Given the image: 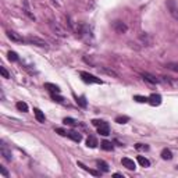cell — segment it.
I'll return each mask as SVG.
<instances>
[{
	"label": "cell",
	"mask_w": 178,
	"mask_h": 178,
	"mask_svg": "<svg viewBox=\"0 0 178 178\" xmlns=\"http://www.w3.org/2000/svg\"><path fill=\"white\" fill-rule=\"evenodd\" d=\"M80 75H81V78H82V81L86 82V84H103V81L100 80V78H96L95 75H92V74H89V73L81 71Z\"/></svg>",
	"instance_id": "cell-1"
},
{
	"label": "cell",
	"mask_w": 178,
	"mask_h": 178,
	"mask_svg": "<svg viewBox=\"0 0 178 178\" xmlns=\"http://www.w3.org/2000/svg\"><path fill=\"white\" fill-rule=\"evenodd\" d=\"M166 4H167V10L171 14V17H173L175 21H178V4L175 3V0H167Z\"/></svg>",
	"instance_id": "cell-2"
},
{
	"label": "cell",
	"mask_w": 178,
	"mask_h": 178,
	"mask_svg": "<svg viewBox=\"0 0 178 178\" xmlns=\"http://www.w3.org/2000/svg\"><path fill=\"white\" fill-rule=\"evenodd\" d=\"M113 29L116 31L117 33H125L128 31V27H127V24L125 22H123V21H120V20H117V21H114L113 22Z\"/></svg>",
	"instance_id": "cell-3"
},
{
	"label": "cell",
	"mask_w": 178,
	"mask_h": 178,
	"mask_svg": "<svg viewBox=\"0 0 178 178\" xmlns=\"http://www.w3.org/2000/svg\"><path fill=\"white\" fill-rule=\"evenodd\" d=\"M49 25H50V28H52V31H53V32L56 33V35H58V36H61V38H64L67 35L66 33V31H64V29L61 28V27L58 25L57 22L56 21H50L49 22Z\"/></svg>",
	"instance_id": "cell-4"
},
{
	"label": "cell",
	"mask_w": 178,
	"mask_h": 178,
	"mask_svg": "<svg viewBox=\"0 0 178 178\" xmlns=\"http://www.w3.org/2000/svg\"><path fill=\"white\" fill-rule=\"evenodd\" d=\"M27 42L31 45H35V46H39V47H47V43L45 42L43 39H40L38 36H28L27 38Z\"/></svg>",
	"instance_id": "cell-5"
},
{
	"label": "cell",
	"mask_w": 178,
	"mask_h": 178,
	"mask_svg": "<svg viewBox=\"0 0 178 178\" xmlns=\"http://www.w3.org/2000/svg\"><path fill=\"white\" fill-rule=\"evenodd\" d=\"M7 36L10 40H13V42H15V43H24L27 39H24L22 36H20L17 32H14V31H7Z\"/></svg>",
	"instance_id": "cell-6"
},
{
	"label": "cell",
	"mask_w": 178,
	"mask_h": 178,
	"mask_svg": "<svg viewBox=\"0 0 178 178\" xmlns=\"http://www.w3.org/2000/svg\"><path fill=\"white\" fill-rule=\"evenodd\" d=\"M0 155L4 157V159L7 160V161H11L13 156H11V152L7 149V146L4 145V142H2V145H0Z\"/></svg>",
	"instance_id": "cell-7"
},
{
	"label": "cell",
	"mask_w": 178,
	"mask_h": 178,
	"mask_svg": "<svg viewBox=\"0 0 178 178\" xmlns=\"http://www.w3.org/2000/svg\"><path fill=\"white\" fill-rule=\"evenodd\" d=\"M141 75H142V78H143L146 82H149V84H159L160 82L159 78H156L155 75H152V74H149V73H142Z\"/></svg>",
	"instance_id": "cell-8"
},
{
	"label": "cell",
	"mask_w": 178,
	"mask_h": 178,
	"mask_svg": "<svg viewBox=\"0 0 178 178\" xmlns=\"http://www.w3.org/2000/svg\"><path fill=\"white\" fill-rule=\"evenodd\" d=\"M148 103H150L152 106H160L161 105V96L157 93H152L149 96V100H148Z\"/></svg>",
	"instance_id": "cell-9"
},
{
	"label": "cell",
	"mask_w": 178,
	"mask_h": 178,
	"mask_svg": "<svg viewBox=\"0 0 178 178\" xmlns=\"http://www.w3.org/2000/svg\"><path fill=\"white\" fill-rule=\"evenodd\" d=\"M121 163H123V166L125 168H128V170H135L136 168V164H135L134 160L128 159V157H124L123 160H121Z\"/></svg>",
	"instance_id": "cell-10"
},
{
	"label": "cell",
	"mask_w": 178,
	"mask_h": 178,
	"mask_svg": "<svg viewBox=\"0 0 178 178\" xmlns=\"http://www.w3.org/2000/svg\"><path fill=\"white\" fill-rule=\"evenodd\" d=\"M67 136H68L70 139H73L74 142H78V143H80V142L82 141V135H81L80 132L74 131V130H71V131L67 132Z\"/></svg>",
	"instance_id": "cell-11"
},
{
	"label": "cell",
	"mask_w": 178,
	"mask_h": 178,
	"mask_svg": "<svg viewBox=\"0 0 178 178\" xmlns=\"http://www.w3.org/2000/svg\"><path fill=\"white\" fill-rule=\"evenodd\" d=\"M98 132H99L100 135H103V136H107V135H110V128H109V124L103 121V124H102V125H99V127H98Z\"/></svg>",
	"instance_id": "cell-12"
},
{
	"label": "cell",
	"mask_w": 178,
	"mask_h": 178,
	"mask_svg": "<svg viewBox=\"0 0 178 178\" xmlns=\"http://www.w3.org/2000/svg\"><path fill=\"white\" fill-rule=\"evenodd\" d=\"M160 78H161V80H160V82H164V84L170 85V86H173V88H178V81L171 80L170 77H160Z\"/></svg>",
	"instance_id": "cell-13"
},
{
	"label": "cell",
	"mask_w": 178,
	"mask_h": 178,
	"mask_svg": "<svg viewBox=\"0 0 178 178\" xmlns=\"http://www.w3.org/2000/svg\"><path fill=\"white\" fill-rule=\"evenodd\" d=\"M33 114H35V117H36V120L39 121V123H45L46 117H45V113L40 109H33Z\"/></svg>",
	"instance_id": "cell-14"
},
{
	"label": "cell",
	"mask_w": 178,
	"mask_h": 178,
	"mask_svg": "<svg viewBox=\"0 0 178 178\" xmlns=\"http://www.w3.org/2000/svg\"><path fill=\"white\" fill-rule=\"evenodd\" d=\"M45 88H46L47 91H50L52 93H60V91H61V89H60L57 85L50 84V82H46V84H45Z\"/></svg>",
	"instance_id": "cell-15"
},
{
	"label": "cell",
	"mask_w": 178,
	"mask_h": 178,
	"mask_svg": "<svg viewBox=\"0 0 178 178\" xmlns=\"http://www.w3.org/2000/svg\"><path fill=\"white\" fill-rule=\"evenodd\" d=\"M139 40L142 42L143 46H150V43H152V39H150V36L148 33H142L141 36H139Z\"/></svg>",
	"instance_id": "cell-16"
},
{
	"label": "cell",
	"mask_w": 178,
	"mask_h": 178,
	"mask_svg": "<svg viewBox=\"0 0 178 178\" xmlns=\"http://www.w3.org/2000/svg\"><path fill=\"white\" fill-rule=\"evenodd\" d=\"M99 71H102V73L107 74V75H110V77H114V78H118V74H117L114 70H110V68H107V67H100Z\"/></svg>",
	"instance_id": "cell-17"
},
{
	"label": "cell",
	"mask_w": 178,
	"mask_h": 178,
	"mask_svg": "<svg viewBox=\"0 0 178 178\" xmlns=\"http://www.w3.org/2000/svg\"><path fill=\"white\" fill-rule=\"evenodd\" d=\"M96 164H98V167L100 168L103 173H109V171H110L109 164L106 163V161H103V160H98V161H96Z\"/></svg>",
	"instance_id": "cell-18"
},
{
	"label": "cell",
	"mask_w": 178,
	"mask_h": 178,
	"mask_svg": "<svg viewBox=\"0 0 178 178\" xmlns=\"http://www.w3.org/2000/svg\"><path fill=\"white\" fill-rule=\"evenodd\" d=\"M86 145H88V148H92V149H93V148H96V146H98V139L95 138V136H88V139H86Z\"/></svg>",
	"instance_id": "cell-19"
},
{
	"label": "cell",
	"mask_w": 178,
	"mask_h": 178,
	"mask_svg": "<svg viewBox=\"0 0 178 178\" xmlns=\"http://www.w3.org/2000/svg\"><path fill=\"white\" fill-rule=\"evenodd\" d=\"M78 166H80V167H82V168H84L85 171H88V173H89V174L95 175V177H98V175H100V173H99V171H95V170H91V168H88L86 166H85L84 163H81V161H78Z\"/></svg>",
	"instance_id": "cell-20"
},
{
	"label": "cell",
	"mask_w": 178,
	"mask_h": 178,
	"mask_svg": "<svg viewBox=\"0 0 178 178\" xmlns=\"http://www.w3.org/2000/svg\"><path fill=\"white\" fill-rule=\"evenodd\" d=\"M161 159L163 160H171L173 159V153L170 149H163L161 150Z\"/></svg>",
	"instance_id": "cell-21"
},
{
	"label": "cell",
	"mask_w": 178,
	"mask_h": 178,
	"mask_svg": "<svg viewBox=\"0 0 178 178\" xmlns=\"http://www.w3.org/2000/svg\"><path fill=\"white\" fill-rule=\"evenodd\" d=\"M15 107H17L20 111H22V113H27V111H28V105H27L25 102H17Z\"/></svg>",
	"instance_id": "cell-22"
},
{
	"label": "cell",
	"mask_w": 178,
	"mask_h": 178,
	"mask_svg": "<svg viewBox=\"0 0 178 178\" xmlns=\"http://www.w3.org/2000/svg\"><path fill=\"white\" fill-rule=\"evenodd\" d=\"M138 163L141 164L142 167H149L150 166V161L146 157H143V156H138Z\"/></svg>",
	"instance_id": "cell-23"
},
{
	"label": "cell",
	"mask_w": 178,
	"mask_h": 178,
	"mask_svg": "<svg viewBox=\"0 0 178 178\" xmlns=\"http://www.w3.org/2000/svg\"><path fill=\"white\" fill-rule=\"evenodd\" d=\"M100 146H102V149H105V150H113V143L109 141H103L102 143H100Z\"/></svg>",
	"instance_id": "cell-24"
},
{
	"label": "cell",
	"mask_w": 178,
	"mask_h": 178,
	"mask_svg": "<svg viewBox=\"0 0 178 178\" xmlns=\"http://www.w3.org/2000/svg\"><path fill=\"white\" fill-rule=\"evenodd\" d=\"M63 123L66 124V125H71V127H74V125H77V121L74 120V118H71V117H66V118L63 120Z\"/></svg>",
	"instance_id": "cell-25"
},
{
	"label": "cell",
	"mask_w": 178,
	"mask_h": 178,
	"mask_svg": "<svg viewBox=\"0 0 178 178\" xmlns=\"http://www.w3.org/2000/svg\"><path fill=\"white\" fill-rule=\"evenodd\" d=\"M7 56H8V60H10V61H18V55H17L15 52H8Z\"/></svg>",
	"instance_id": "cell-26"
},
{
	"label": "cell",
	"mask_w": 178,
	"mask_h": 178,
	"mask_svg": "<svg viewBox=\"0 0 178 178\" xmlns=\"http://www.w3.org/2000/svg\"><path fill=\"white\" fill-rule=\"evenodd\" d=\"M128 121H130V117H127V116H120L116 118V123H118V124H125Z\"/></svg>",
	"instance_id": "cell-27"
},
{
	"label": "cell",
	"mask_w": 178,
	"mask_h": 178,
	"mask_svg": "<svg viewBox=\"0 0 178 178\" xmlns=\"http://www.w3.org/2000/svg\"><path fill=\"white\" fill-rule=\"evenodd\" d=\"M134 100H136L138 103H146L148 100H149V98H146V96H139V95H136V96H134Z\"/></svg>",
	"instance_id": "cell-28"
},
{
	"label": "cell",
	"mask_w": 178,
	"mask_h": 178,
	"mask_svg": "<svg viewBox=\"0 0 178 178\" xmlns=\"http://www.w3.org/2000/svg\"><path fill=\"white\" fill-rule=\"evenodd\" d=\"M166 68L171 70V71H175V73H178V64H175V63H168V64H166Z\"/></svg>",
	"instance_id": "cell-29"
},
{
	"label": "cell",
	"mask_w": 178,
	"mask_h": 178,
	"mask_svg": "<svg viewBox=\"0 0 178 178\" xmlns=\"http://www.w3.org/2000/svg\"><path fill=\"white\" fill-rule=\"evenodd\" d=\"M77 103L81 106V107H86V100H85V96H81V98H75Z\"/></svg>",
	"instance_id": "cell-30"
},
{
	"label": "cell",
	"mask_w": 178,
	"mask_h": 178,
	"mask_svg": "<svg viewBox=\"0 0 178 178\" xmlns=\"http://www.w3.org/2000/svg\"><path fill=\"white\" fill-rule=\"evenodd\" d=\"M52 99H53L55 102H57V103H63V102H64V99H63L61 96H58V93H52Z\"/></svg>",
	"instance_id": "cell-31"
},
{
	"label": "cell",
	"mask_w": 178,
	"mask_h": 178,
	"mask_svg": "<svg viewBox=\"0 0 178 178\" xmlns=\"http://www.w3.org/2000/svg\"><path fill=\"white\" fill-rule=\"evenodd\" d=\"M135 149L136 150H149V146L143 145V143H136V145H135Z\"/></svg>",
	"instance_id": "cell-32"
},
{
	"label": "cell",
	"mask_w": 178,
	"mask_h": 178,
	"mask_svg": "<svg viewBox=\"0 0 178 178\" xmlns=\"http://www.w3.org/2000/svg\"><path fill=\"white\" fill-rule=\"evenodd\" d=\"M0 74L3 75V78H10V74H8V71L4 67H0Z\"/></svg>",
	"instance_id": "cell-33"
},
{
	"label": "cell",
	"mask_w": 178,
	"mask_h": 178,
	"mask_svg": "<svg viewBox=\"0 0 178 178\" xmlns=\"http://www.w3.org/2000/svg\"><path fill=\"white\" fill-rule=\"evenodd\" d=\"M56 132L58 135H61V136H67V131H64L63 128H56Z\"/></svg>",
	"instance_id": "cell-34"
},
{
	"label": "cell",
	"mask_w": 178,
	"mask_h": 178,
	"mask_svg": "<svg viewBox=\"0 0 178 178\" xmlns=\"http://www.w3.org/2000/svg\"><path fill=\"white\" fill-rule=\"evenodd\" d=\"M0 173H2V175H3V177H6V178L8 177V173H7V170H6V168H4L3 166H0Z\"/></svg>",
	"instance_id": "cell-35"
},
{
	"label": "cell",
	"mask_w": 178,
	"mask_h": 178,
	"mask_svg": "<svg viewBox=\"0 0 178 178\" xmlns=\"http://www.w3.org/2000/svg\"><path fill=\"white\" fill-rule=\"evenodd\" d=\"M92 124H93L95 127H99V125H102L103 121L102 120H92Z\"/></svg>",
	"instance_id": "cell-36"
},
{
	"label": "cell",
	"mask_w": 178,
	"mask_h": 178,
	"mask_svg": "<svg viewBox=\"0 0 178 178\" xmlns=\"http://www.w3.org/2000/svg\"><path fill=\"white\" fill-rule=\"evenodd\" d=\"M52 2H53L57 7H61V6H63V0H52Z\"/></svg>",
	"instance_id": "cell-37"
},
{
	"label": "cell",
	"mask_w": 178,
	"mask_h": 178,
	"mask_svg": "<svg viewBox=\"0 0 178 178\" xmlns=\"http://www.w3.org/2000/svg\"><path fill=\"white\" fill-rule=\"evenodd\" d=\"M114 177H120V178H124L123 175H121V174H118V173H116V174H114Z\"/></svg>",
	"instance_id": "cell-38"
}]
</instances>
